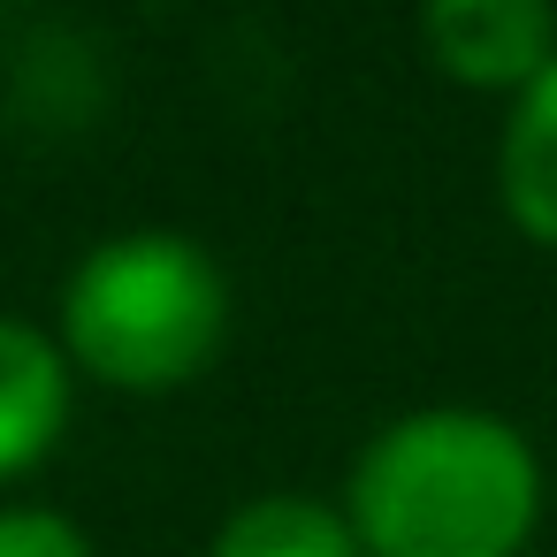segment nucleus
I'll return each mask as SVG.
<instances>
[{"mask_svg": "<svg viewBox=\"0 0 557 557\" xmlns=\"http://www.w3.org/2000/svg\"><path fill=\"white\" fill-rule=\"evenodd\" d=\"M542 511L527 435L473 405L389 420L351 466V534L367 557H519Z\"/></svg>", "mask_w": 557, "mask_h": 557, "instance_id": "f257e3e1", "label": "nucleus"}, {"mask_svg": "<svg viewBox=\"0 0 557 557\" xmlns=\"http://www.w3.org/2000/svg\"><path fill=\"white\" fill-rule=\"evenodd\" d=\"M230 329V283L207 245L176 230H131L85 252L62 290V344L85 374L115 389L191 382Z\"/></svg>", "mask_w": 557, "mask_h": 557, "instance_id": "f03ea898", "label": "nucleus"}, {"mask_svg": "<svg viewBox=\"0 0 557 557\" xmlns=\"http://www.w3.org/2000/svg\"><path fill=\"white\" fill-rule=\"evenodd\" d=\"M420 39L435 54L443 77L458 85H534L549 62H557V16L542 0H435L420 16Z\"/></svg>", "mask_w": 557, "mask_h": 557, "instance_id": "7ed1b4c3", "label": "nucleus"}, {"mask_svg": "<svg viewBox=\"0 0 557 557\" xmlns=\"http://www.w3.org/2000/svg\"><path fill=\"white\" fill-rule=\"evenodd\" d=\"M70 420V367L62 351L24 329V321H0V481L39 466L54 450Z\"/></svg>", "mask_w": 557, "mask_h": 557, "instance_id": "20e7f679", "label": "nucleus"}, {"mask_svg": "<svg viewBox=\"0 0 557 557\" xmlns=\"http://www.w3.org/2000/svg\"><path fill=\"white\" fill-rule=\"evenodd\" d=\"M496 191H504V214L534 245H557V62L519 92V108L504 123Z\"/></svg>", "mask_w": 557, "mask_h": 557, "instance_id": "39448f33", "label": "nucleus"}, {"mask_svg": "<svg viewBox=\"0 0 557 557\" xmlns=\"http://www.w3.org/2000/svg\"><path fill=\"white\" fill-rule=\"evenodd\" d=\"M207 557H367L351 519L313 504V496H260L222 519Z\"/></svg>", "mask_w": 557, "mask_h": 557, "instance_id": "423d86ee", "label": "nucleus"}, {"mask_svg": "<svg viewBox=\"0 0 557 557\" xmlns=\"http://www.w3.org/2000/svg\"><path fill=\"white\" fill-rule=\"evenodd\" d=\"M0 557H92V542L62 511H0Z\"/></svg>", "mask_w": 557, "mask_h": 557, "instance_id": "0eeeda50", "label": "nucleus"}]
</instances>
